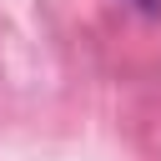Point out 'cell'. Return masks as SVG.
<instances>
[{"label":"cell","instance_id":"1","mask_svg":"<svg viewBox=\"0 0 161 161\" xmlns=\"http://www.w3.org/2000/svg\"><path fill=\"white\" fill-rule=\"evenodd\" d=\"M136 5H141V10H161V0H136Z\"/></svg>","mask_w":161,"mask_h":161}]
</instances>
